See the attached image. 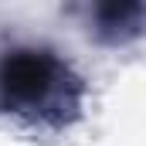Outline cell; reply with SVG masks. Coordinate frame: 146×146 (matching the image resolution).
<instances>
[{
  "mask_svg": "<svg viewBox=\"0 0 146 146\" xmlns=\"http://www.w3.org/2000/svg\"><path fill=\"white\" fill-rule=\"evenodd\" d=\"M139 17H143L139 3H102V7H95V24L112 41H122L126 34L133 37L139 31Z\"/></svg>",
  "mask_w": 146,
  "mask_h": 146,
  "instance_id": "obj_2",
  "label": "cell"
},
{
  "mask_svg": "<svg viewBox=\"0 0 146 146\" xmlns=\"http://www.w3.org/2000/svg\"><path fill=\"white\" fill-rule=\"evenodd\" d=\"M82 106V78L68 61L37 44H14L0 54V112L41 122L65 126Z\"/></svg>",
  "mask_w": 146,
  "mask_h": 146,
  "instance_id": "obj_1",
  "label": "cell"
}]
</instances>
